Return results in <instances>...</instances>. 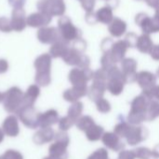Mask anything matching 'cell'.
Instances as JSON below:
<instances>
[{"instance_id": "6da1fadb", "label": "cell", "mask_w": 159, "mask_h": 159, "mask_svg": "<svg viewBox=\"0 0 159 159\" xmlns=\"http://www.w3.org/2000/svg\"><path fill=\"white\" fill-rule=\"evenodd\" d=\"M36 8L39 12L48 14L49 16H63L66 7L63 1L52 0H38L36 2Z\"/></svg>"}, {"instance_id": "7a4b0ae2", "label": "cell", "mask_w": 159, "mask_h": 159, "mask_svg": "<svg viewBox=\"0 0 159 159\" xmlns=\"http://www.w3.org/2000/svg\"><path fill=\"white\" fill-rule=\"evenodd\" d=\"M59 32L61 38L65 41L75 39L78 37L79 30L73 24L71 19L67 16H61L58 21Z\"/></svg>"}, {"instance_id": "3957f363", "label": "cell", "mask_w": 159, "mask_h": 159, "mask_svg": "<svg viewBox=\"0 0 159 159\" xmlns=\"http://www.w3.org/2000/svg\"><path fill=\"white\" fill-rule=\"evenodd\" d=\"M135 22L146 33H154L159 31V19L156 18L155 16L151 18L146 13L141 12L136 15Z\"/></svg>"}, {"instance_id": "277c9868", "label": "cell", "mask_w": 159, "mask_h": 159, "mask_svg": "<svg viewBox=\"0 0 159 159\" xmlns=\"http://www.w3.org/2000/svg\"><path fill=\"white\" fill-rule=\"evenodd\" d=\"M11 26L12 30L20 32L24 30L27 25V17L23 8H13L11 12Z\"/></svg>"}, {"instance_id": "5b68a950", "label": "cell", "mask_w": 159, "mask_h": 159, "mask_svg": "<svg viewBox=\"0 0 159 159\" xmlns=\"http://www.w3.org/2000/svg\"><path fill=\"white\" fill-rule=\"evenodd\" d=\"M37 38L42 43L57 42L60 38L59 29L55 27H48V26L39 28V30L37 31Z\"/></svg>"}, {"instance_id": "8992f818", "label": "cell", "mask_w": 159, "mask_h": 159, "mask_svg": "<svg viewBox=\"0 0 159 159\" xmlns=\"http://www.w3.org/2000/svg\"><path fill=\"white\" fill-rule=\"evenodd\" d=\"M52 20V17L48 14L43 13V12H34L30 14L27 17V25L30 27H38L42 28L47 26Z\"/></svg>"}, {"instance_id": "52a82bcc", "label": "cell", "mask_w": 159, "mask_h": 159, "mask_svg": "<svg viewBox=\"0 0 159 159\" xmlns=\"http://www.w3.org/2000/svg\"><path fill=\"white\" fill-rule=\"evenodd\" d=\"M96 13V18L97 21L102 23H111V22L114 20V13H113V7L106 5L100 9L97 10Z\"/></svg>"}, {"instance_id": "ba28073f", "label": "cell", "mask_w": 159, "mask_h": 159, "mask_svg": "<svg viewBox=\"0 0 159 159\" xmlns=\"http://www.w3.org/2000/svg\"><path fill=\"white\" fill-rule=\"evenodd\" d=\"M126 29H127V23L119 18H114V20L111 22L109 25L110 33L116 37H119L122 34H124Z\"/></svg>"}, {"instance_id": "9c48e42d", "label": "cell", "mask_w": 159, "mask_h": 159, "mask_svg": "<svg viewBox=\"0 0 159 159\" xmlns=\"http://www.w3.org/2000/svg\"><path fill=\"white\" fill-rule=\"evenodd\" d=\"M65 49H66L65 44H64L62 41L58 40V41H57V42H55V43L53 44V46L51 47V49H50V52H51V54H53V55L57 56V55H59V54L63 53V52H65Z\"/></svg>"}, {"instance_id": "30bf717a", "label": "cell", "mask_w": 159, "mask_h": 159, "mask_svg": "<svg viewBox=\"0 0 159 159\" xmlns=\"http://www.w3.org/2000/svg\"><path fill=\"white\" fill-rule=\"evenodd\" d=\"M0 31L4 33H8L12 31V26H11V22L8 18L7 17H0Z\"/></svg>"}, {"instance_id": "8fae6325", "label": "cell", "mask_w": 159, "mask_h": 159, "mask_svg": "<svg viewBox=\"0 0 159 159\" xmlns=\"http://www.w3.org/2000/svg\"><path fill=\"white\" fill-rule=\"evenodd\" d=\"M81 6L87 12H92L95 7V0H82Z\"/></svg>"}, {"instance_id": "7c38bea8", "label": "cell", "mask_w": 159, "mask_h": 159, "mask_svg": "<svg viewBox=\"0 0 159 159\" xmlns=\"http://www.w3.org/2000/svg\"><path fill=\"white\" fill-rule=\"evenodd\" d=\"M151 45V39L147 35H143L139 38V47L143 49V48H148Z\"/></svg>"}, {"instance_id": "4fadbf2b", "label": "cell", "mask_w": 159, "mask_h": 159, "mask_svg": "<svg viewBox=\"0 0 159 159\" xmlns=\"http://www.w3.org/2000/svg\"><path fill=\"white\" fill-rule=\"evenodd\" d=\"M7 2L13 8H23L26 0H7Z\"/></svg>"}, {"instance_id": "5bb4252c", "label": "cell", "mask_w": 159, "mask_h": 159, "mask_svg": "<svg viewBox=\"0 0 159 159\" xmlns=\"http://www.w3.org/2000/svg\"><path fill=\"white\" fill-rule=\"evenodd\" d=\"M86 21L90 23V24H93L95 22H97V18H96V13L95 12H87L86 14Z\"/></svg>"}, {"instance_id": "9a60e30c", "label": "cell", "mask_w": 159, "mask_h": 159, "mask_svg": "<svg viewBox=\"0 0 159 159\" xmlns=\"http://www.w3.org/2000/svg\"><path fill=\"white\" fill-rule=\"evenodd\" d=\"M144 1L146 2V4L149 7H153L155 9L159 7V0H144Z\"/></svg>"}, {"instance_id": "2e32d148", "label": "cell", "mask_w": 159, "mask_h": 159, "mask_svg": "<svg viewBox=\"0 0 159 159\" xmlns=\"http://www.w3.org/2000/svg\"><path fill=\"white\" fill-rule=\"evenodd\" d=\"M155 17H156V18H157V19H159V7H158V8H157V9H156Z\"/></svg>"}, {"instance_id": "e0dca14e", "label": "cell", "mask_w": 159, "mask_h": 159, "mask_svg": "<svg viewBox=\"0 0 159 159\" xmlns=\"http://www.w3.org/2000/svg\"><path fill=\"white\" fill-rule=\"evenodd\" d=\"M52 1H63V0H52Z\"/></svg>"}, {"instance_id": "ac0fdd59", "label": "cell", "mask_w": 159, "mask_h": 159, "mask_svg": "<svg viewBox=\"0 0 159 159\" xmlns=\"http://www.w3.org/2000/svg\"><path fill=\"white\" fill-rule=\"evenodd\" d=\"M79 1H82V0H79Z\"/></svg>"}, {"instance_id": "d6986e66", "label": "cell", "mask_w": 159, "mask_h": 159, "mask_svg": "<svg viewBox=\"0 0 159 159\" xmlns=\"http://www.w3.org/2000/svg\"><path fill=\"white\" fill-rule=\"evenodd\" d=\"M107 1H110V0H107Z\"/></svg>"}, {"instance_id": "ffe728a7", "label": "cell", "mask_w": 159, "mask_h": 159, "mask_svg": "<svg viewBox=\"0 0 159 159\" xmlns=\"http://www.w3.org/2000/svg\"><path fill=\"white\" fill-rule=\"evenodd\" d=\"M138 1H141V0H138Z\"/></svg>"}]
</instances>
